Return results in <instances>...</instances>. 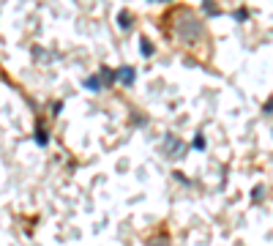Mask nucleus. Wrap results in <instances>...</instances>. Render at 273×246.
<instances>
[{
	"instance_id": "2",
	"label": "nucleus",
	"mask_w": 273,
	"mask_h": 246,
	"mask_svg": "<svg viewBox=\"0 0 273 246\" xmlns=\"http://www.w3.org/2000/svg\"><path fill=\"white\" fill-rule=\"evenodd\" d=\"M164 148H167V154H170L172 159H181V154H183V142H181V140H175L170 134V137H164Z\"/></svg>"
},
{
	"instance_id": "11",
	"label": "nucleus",
	"mask_w": 273,
	"mask_h": 246,
	"mask_svg": "<svg viewBox=\"0 0 273 246\" xmlns=\"http://www.w3.org/2000/svg\"><path fill=\"white\" fill-rule=\"evenodd\" d=\"M148 246H170V241H167V236H164V238L159 236V238H150Z\"/></svg>"
},
{
	"instance_id": "1",
	"label": "nucleus",
	"mask_w": 273,
	"mask_h": 246,
	"mask_svg": "<svg viewBox=\"0 0 273 246\" xmlns=\"http://www.w3.org/2000/svg\"><path fill=\"white\" fill-rule=\"evenodd\" d=\"M178 36L183 41H197L202 36V22L197 20L194 14H186L181 16V25H178Z\"/></svg>"
},
{
	"instance_id": "13",
	"label": "nucleus",
	"mask_w": 273,
	"mask_h": 246,
	"mask_svg": "<svg viewBox=\"0 0 273 246\" xmlns=\"http://www.w3.org/2000/svg\"><path fill=\"white\" fill-rule=\"evenodd\" d=\"M172 178H175V180H178V184H186V186H189V178H186V175H183V172H175V175H172Z\"/></svg>"
},
{
	"instance_id": "3",
	"label": "nucleus",
	"mask_w": 273,
	"mask_h": 246,
	"mask_svg": "<svg viewBox=\"0 0 273 246\" xmlns=\"http://www.w3.org/2000/svg\"><path fill=\"white\" fill-rule=\"evenodd\" d=\"M115 77L123 82V85H134V77H137V74H134V68H131V66H123L118 74H115Z\"/></svg>"
},
{
	"instance_id": "12",
	"label": "nucleus",
	"mask_w": 273,
	"mask_h": 246,
	"mask_svg": "<svg viewBox=\"0 0 273 246\" xmlns=\"http://www.w3.org/2000/svg\"><path fill=\"white\" fill-rule=\"evenodd\" d=\"M246 16H249V11H246V8H238V11H235V20H238V22H243Z\"/></svg>"
},
{
	"instance_id": "4",
	"label": "nucleus",
	"mask_w": 273,
	"mask_h": 246,
	"mask_svg": "<svg viewBox=\"0 0 273 246\" xmlns=\"http://www.w3.org/2000/svg\"><path fill=\"white\" fill-rule=\"evenodd\" d=\"M85 88H88L90 93H98V90H104V82H101V77H98V74H93V77L85 80Z\"/></svg>"
},
{
	"instance_id": "15",
	"label": "nucleus",
	"mask_w": 273,
	"mask_h": 246,
	"mask_svg": "<svg viewBox=\"0 0 273 246\" xmlns=\"http://www.w3.org/2000/svg\"><path fill=\"white\" fill-rule=\"evenodd\" d=\"M273 112V98H268V104H265V115Z\"/></svg>"
},
{
	"instance_id": "6",
	"label": "nucleus",
	"mask_w": 273,
	"mask_h": 246,
	"mask_svg": "<svg viewBox=\"0 0 273 246\" xmlns=\"http://www.w3.org/2000/svg\"><path fill=\"white\" fill-rule=\"evenodd\" d=\"M36 142L41 145V148H44L46 142H49V137H46V128L41 126V123H38V132H36Z\"/></svg>"
},
{
	"instance_id": "5",
	"label": "nucleus",
	"mask_w": 273,
	"mask_h": 246,
	"mask_svg": "<svg viewBox=\"0 0 273 246\" xmlns=\"http://www.w3.org/2000/svg\"><path fill=\"white\" fill-rule=\"evenodd\" d=\"M139 52H142L145 58H150V55H153L156 50H153V44H150L148 38H142V41H139Z\"/></svg>"
},
{
	"instance_id": "7",
	"label": "nucleus",
	"mask_w": 273,
	"mask_h": 246,
	"mask_svg": "<svg viewBox=\"0 0 273 246\" xmlns=\"http://www.w3.org/2000/svg\"><path fill=\"white\" fill-rule=\"evenodd\" d=\"M98 74H101V82H104V85H107V82H115V80H118V77H115V74L109 72L107 66H104V68H98Z\"/></svg>"
},
{
	"instance_id": "10",
	"label": "nucleus",
	"mask_w": 273,
	"mask_h": 246,
	"mask_svg": "<svg viewBox=\"0 0 273 246\" xmlns=\"http://www.w3.org/2000/svg\"><path fill=\"white\" fill-rule=\"evenodd\" d=\"M191 145H194V150H205V137H202V134H197Z\"/></svg>"
},
{
	"instance_id": "8",
	"label": "nucleus",
	"mask_w": 273,
	"mask_h": 246,
	"mask_svg": "<svg viewBox=\"0 0 273 246\" xmlns=\"http://www.w3.org/2000/svg\"><path fill=\"white\" fill-rule=\"evenodd\" d=\"M118 22H120V28H123V30H129V22H131V16H129V11H120V16H118Z\"/></svg>"
},
{
	"instance_id": "9",
	"label": "nucleus",
	"mask_w": 273,
	"mask_h": 246,
	"mask_svg": "<svg viewBox=\"0 0 273 246\" xmlns=\"http://www.w3.org/2000/svg\"><path fill=\"white\" fill-rule=\"evenodd\" d=\"M202 11H205V14H211V16H219V14H222V11H219L213 3H202Z\"/></svg>"
},
{
	"instance_id": "14",
	"label": "nucleus",
	"mask_w": 273,
	"mask_h": 246,
	"mask_svg": "<svg viewBox=\"0 0 273 246\" xmlns=\"http://www.w3.org/2000/svg\"><path fill=\"white\" fill-rule=\"evenodd\" d=\"M263 192H265V189H263V186H257V189H254V192H252V197H254V200H260V197H263Z\"/></svg>"
}]
</instances>
